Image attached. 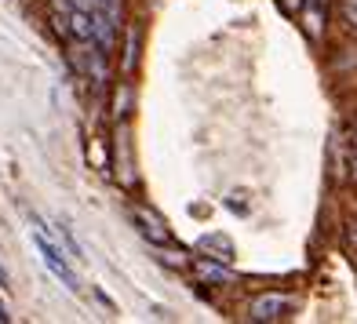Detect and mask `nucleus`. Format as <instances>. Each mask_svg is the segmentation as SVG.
<instances>
[{"label":"nucleus","instance_id":"nucleus-9","mask_svg":"<svg viewBox=\"0 0 357 324\" xmlns=\"http://www.w3.org/2000/svg\"><path fill=\"white\" fill-rule=\"evenodd\" d=\"M343 15L350 26H357V0H343Z\"/></svg>","mask_w":357,"mask_h":324},{"label":"nucleus","instance_id":"nucleus-13","mask_svg":"<svg viewBox=\"0 0 357 324\" xmlns=\"http://www.w3.org/2000/svg\"><path fill=\"white\" fill-rule=\"evenodd\" d=\"M314 4H321V8H324V4H328V0H314Z\"/></svg>","mask_w":357,"mask_h":324},{"label":"nucleus","instance_id":"nucleus-3","mask_svg":"<svg viewBox=\"0 0 357 324\" xmlns=\"http://www.w3.org/2000/svg\"><path fill=\"white\" fill-rule=\"evenodd\" d=\"M132 219L139 222V233H142L146 240H153V245H168V240H172V233L160 226L157 215H150V212H132Z\"/></svg>","mask_w":357,"mask_h":324},{"label":"nucleus","instance_id":"nucleus-12","mask_svg":"<svg viewBox=\"0 0 357 324\" xmlns=\"http://www.w3.org/2000/svg\"><path fill=\"white\" fill-rule=\"evenodd\" d=\"M0 284H8V273H4V266H0Z\"/></svg>","mask_w":357,"mask_h":324},{"label":"nucleus","instance_id":"nucleus-14","mask_svg":"<svg viewBox=\"0 0 357 324\" xmlns=\"http://www.w3.org/2000/svg\"><path fill=\"white\" fill-rule=\"evenodd\" d=\"M354 175H357V171H354Z\"/></svg>","mask_w":357,"mask_h":324},{"label":"nucleus","instance_id":"nucleus-4","mask_svg":"<svg viewBox=\"0 0 357 324\" xmlns=\"http://www.w3.org/2000/svg\"><path fill=\"white\" fill-rule=\"evenodd\" d=\"M70 33L77 40H95V15L84 8H73L70 11Z\"/></svg>","mask_w":357,"mask_h":324},{"label":"nucleus","instance_id":"nucleus-8","mask_svg":"<svg viewBox=\"0 0 357 324\" xmlns=\"http://www.w3.org/2000/svg\"><path fill=\"white\" fill-rule=\"evenodd\" d=\"M306 29H310V37L321 33V4H314L310 11H306Z\"/></svg>","mask_w":357,"mask_h":324},{"label":"nucleus","instance_id":"nucleus-11","mask_svg":"<svg viewBox=\"0 0 357 324\" xmlns=\"http://www.w3.org/2000/svg\"><path fill=\"white\" fill-rule=\"evenodd\" d=\"M0 321H4V324L11 321V314H8V306H4V302H0Z\"/></svg>","mask_w":357,"mask_h":324},{"label":"nucleus","instance_id":"nucleus-1","mask_svg":"<svg viewBox=\"0 0 357 324\" xmlns=\"http://www.w3.org/2000/svg\"><path fill=\"white\" fill-rule=\"evenodd\" d=\"M33 226H37V230H29V240H33V248L40 252V263L52 270V277H55L59 284H66V291L80 295V277H77V270H73V263H70L73 255L62 248V240H59V237L52 240L55 230H47L40 219H33Z\"/></svg>","mask_w":357,"mask_h":324},{"label":"nucleus","instance_id":"nucleus-5","mask_svg":"<svg viewBox=\"0 0 357 324\" xmlns=\"http://www.w3.org/2000/svg\"><path fill=\"white\" fill-rule=\"evenodd\" d=\"M201 248L212 255V259H219V263H230V259H234V245H230V237H222V233L201 237Z\"/></svg>","mask_w":357,"mask_h":324},{"label":"nucleus","instance_id":"nucleus-2","mask_svg":"<svg viewBox=\"0 0 357 324\" xmlns=\"http://www.w3.org/2000/svg\"><path fill=\"white\" fill-rule=\"evenodd\" d=\"M291 310V299L288 295H278V291H270V295H259L252 302V321H281L284 314Z\"/></svg>","mask_w":357,"mask_h":324},{"label":"nucleus","instance_id":"nucleus-10","mask_svg":"<svg viewBox=\"0 0 357 324\" xmlns=\"http://www.w3.org/2000/svg\"><path fill=\"white\" fill-rule=\"evenodd\" d=\"M281 4H284V11H299L306 0H281Z\"/></svg>","mask_w":357,"mask_h":324},{"label":"nucleus","instance_id":"nucleus-6","mask_svg":"<svg viewBox=\"0 0 357 324\" xmlns=\"http://www.w3.org/2000/svg\"><path fill=\"white\" fill-rule=\"evenodd\" d=\"M197 273L204 281H215V284H230L234 281V273L226 266H219V263H212V259H197Z\"/></svg>","mask_w":357,"mask_h":324},{"label":"nucleus","instance_id":"nucleus-7","mask_svg":"<svg viewBox=\"0 0 357 324\" xmlns=\"http://www.w3.org/2000/svg\"><path fill=\"white\" fill-rule=\"evenodd\" d=\"M55 237L62 240V248H66V252H70V255L77 259V263H80V259H84V252H80V245H77V237L70 233V226H66V222H59V226H55Z\"/></svg>","mask_w":357,"mask_h":324}]
</instances>
